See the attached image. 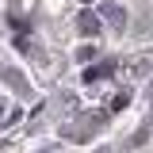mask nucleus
I'll return each instance as SVG.
<instances>
[{
  "label": "nucleus",
  "instance_id": "1",
  "mask_svg": "<svg viewBox=\"0 0 153 153\" xmlns=\"http://www.w3.org/2000/svg\"><path fill=\"white\" fill-rule=\"evenodd\" d=\"M115 73V61H100L92 69H84V80H100V76H111Z\"/></svg>",
  "mask_w": 153,
  "mask_h": 153
},
{
  "label": "nucleus",
  "instance_id": "2",
  "mask_svg": "<svg viewBox=\"0 0 153 153\" xmlns=\"http://www.w3.org/2000/svg\"><path fill=\"white\" fill-rule=\"evenodd\" d=\"M80 31H84V35H96V31H100V19H96L92 12H80Z\"/></svg>",
  "mask_w": 153,
  "mask_h": 153
},
{
  "label": "nucleus",
  "instance_id": "3",
  "mask_svg": "<svg viewBox=\"0 0 153 153\" xmlns=\"http://www.w3.org/2000/svg\"><path fill=\"white\" fill-rule=\"evenodd\" d=\"M107 19H111V27H115V31L126 23V19H123V8H111V12H107Z\"/></svg>",
  "mask_w": 153,
  "mask_h": 153
},
{
  "label": "nucleus",
  "instance_id": "4",
  "mask_svg": "<svg viewBox=\"0 0 153 153\" xmlns=\"http://www.w3.org/2000/svg\"><path fill=\"white\" fill-rule=\"evenodd\" d=\"M76 57H80V61H92L96 50H92V46H80V50H76Z\"/></svg>",
  "mask_w": 153,
  "mask_h": 153
}]
</instances>
